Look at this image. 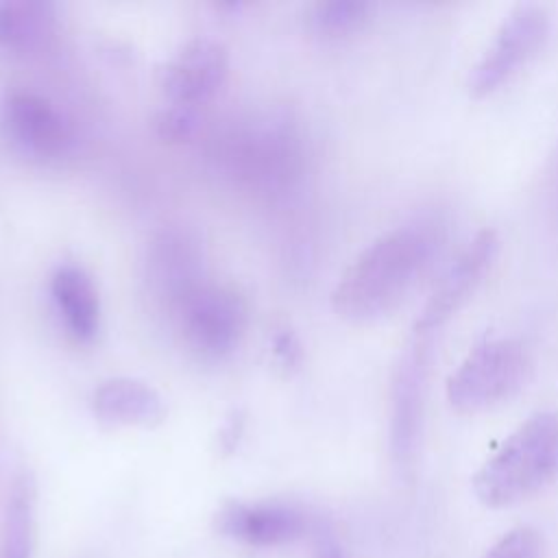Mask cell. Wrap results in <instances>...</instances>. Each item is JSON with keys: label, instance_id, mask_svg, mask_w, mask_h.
<instances>
[{"label": "cell", "instance_id": "obj_6", "mask_svg": "<svg viewBox=\"0 0 558 558\" xmlns=\"http://www.w3.org/2000/svg\"><path fill=\"white\" fill-rule=\"evenodd\" d=\"M185 340L205 357L229 355L246 327L244 296L231 286L201 283L179 305Z\"/></svg>", "mask_w": 558, "mask_h": 558}, {"label": "cell", "instance_id": "obj_10", "mask_svg": "<svg viewBox=\"0 0 558 558\" xmlns=\"http://www.w3.org/2000/svg\"><path fill=\"white\" fill-rule=\"evenodd\" d=\"M218 530L251 547H279L301 538L307 517L286 501H229L216 517Z\"/></svg>", "mask_w": 558, "mask_h": 558}, {"label": "cell", "instance_id": "obj_15", "mask_svg": "<svg viewBox=\"0 0 558 558\" xmlns=\"http://www.w3.org/2000/svg\"><path fill=\"white\" fill-rule=\"evenodd\" d=\"M371 7L360 0H327L318 2L310 13V24L318 35L340 37L357 31L366 17Z\"/></svg>", "mask_w": 558, "mask_h": 558}, {"label": "cell", "instance_id": "obj_7", "mask_svg": "<svg viewBox=\"0 0 558 558\" xmlns=\"http://www.w3.org/2000/svg\"><path fill=\"white\" fill-rule=\"evenodd\" d=\"M429 336L414 333L395 366L390 386V449L399 466H412L421 440L429 371Z\"/></svg>", "mask_w": 558, "mask_h": 558}, {"label": "cell", "instance_id": "obj_19", "mask_svg": "<svg viewBox=\"0 0 558 558\" xmlns=\"http://www.w3.org/2000/svg\"><path fill=\"white\" fill-rule=\"evenodd\" d=\"M316 558H344L340 545L329 534H320L316 543Z\"/></svg>", "mask_w": 558, "mask_h": 558}, {"label": "cell", "instance_id": "obj_8", "mask_svg": "<svg viewBox=\"0 0 558 558\" xmlns=\"http://www.w3.org/2000/svg\"><path fill=\"white\" fill-rule=\"evenodd\" d=\"M229 72V52L222 41L196 35L183 41L159 70L161 92L170 105L196 107L209 100Z\"/></svg>", "mask_w": 558, "mask_h": 558}, {"label": "cell", "instance_id": "obj_3", "mask_svg": "<svg viewBox=\"0 0 558 558\" xmlns=\"http://www.w3.org/2000/svg\"><path fill=\"white\" fill-rule=\"evenodd\" d=\"M530 375V355L514 338H484L449 375L447 399L464 414L488 410L517 395Z\"/></svg>", "mask_w": 558, "mask_h": 558}, {"label": "cell", "instance_id": "obj_14", "mask_svg": "<svg viewBox=\"0 0 558 558\" xmlns=\"http://www.w3.org/2000/svg\"><path fill=\"white\" fill-rule=\"evenodd\" d=\"M57 15L50 2L0 0V48L24 52L39 46L54 28Z\"/></svg>", "mask_w": 558, "mask_h": 558}, {"label": "cell", "instance_id": "obj_17", "mask_svg": "<svg viewBox=\"0 0 558 558\" xmlns=\"http://www.w3.org/2000/svg\"><path fill=\"white\" fill-rule=\"evenodd\" d=\"M157 133L166 140H183L190 135L192 126H194V113L192 107H183V105H172L170 109L161 111L155 120Z\"/></svg>", "mask_w": 558, "mask_h": 558}, {"label": "cell", "instance_id": "obj_18", "mask_svg": "<svg viewBox=\"0 0 558 558\" xmlns=\"http://www.w3.org/2000/svg\"><path fill=\"white\" fill-rule=\"evenodd\" d=\"M275 347H277V355H279L286 364L296 362V357H299V344H296V340H294L290 333L279 336V340L275 342Z\"/></svg>", "mask_w": 558, "mask_h": 558}, {"label": "cell", "instance_id": "obj_4", "mask_svg": "<svg viewBox=\"0 0 558 558\" xmlns=\"http://www.w3.org/2000/svg\"><path fill=\"white\" fill-rule=\"evenodd\" d=\"M549 37V15L543 7L521 4L497 28L488 48L473 65L469 92L475 98L497 92L525 68Z\"/></svg>", "mask_w": 558, "mask_h": 558}, {"label": "cell", "instance_id": "obj_1", "mask_svg": "<svg viewBox=\"0 0 558 558\" xmlns=\"http://www.w3.org/2000/svg\"><path fill=\"white\" fill-rule=\"evenodd\" d=\"M440 242V225L427 220L381 233L340 275L331 292L333 312L351 323L390 314L427 272Z\"/></svg>", "mask_w": 558, "mask_h": 558}, {"label": "cell", "instance_id": "obj_9", "mask_svg": "<svg viewBox=\"0 0 558 558\" xmlns=\"http://www.w3.org/2000/svg\"><path fill=\"white\" fill-rule=\"evenodd\" d=\"M497 248L499 240L495 231L484 229L460 251L421 310V316L414 323V333L432 336L447 323V318L453 316V312L471 296V292L490 268Z\"/></svg>", "mask_w": 558, "mask_h": 558}, {"label": "cell", "instance_id": "obj_2", "mask_svg": "<svg viewBox=\"0 0 558 558\" xmlns=\"http://www.w3.org/2000/svg\"><path fill=\"white\" fill-rule=\"evenodd\" d=\"M558 477V412L527 416L477 469L473 490L488 508L512 506Z\"/></svg>", "mask_w": 558, "mask_h": 558}, {"label": "cell", "instance_id": "obj_11", "mask_svg": "<svg viewBox=\"0 0 558 558\" xmlns=\"http://www.w3.org/2000/svg\"><path fill=\"white\" fill-rule=\"evenodd\" d=\"M94 416L111 427H153L163 421L166 403L157 388L137 377H109L89 397Z\"/></svg>", "mask_w": 558, "mask_h": 558}, {"label": "cell", "instance_id": "obj_5", "mask_svg": "<svg viewBox=\"0 0 558 558\" xmlns=\"http://www.w3.org/2000/svg\"><path fill=\"white\" fill-rule=\"evenodd\" d=\"M0 126L4 137L26 157L59 161L74 146V131L61 109L46 96L13 87L0 100Z\"/></svg>", "mask_w": 558, "mask_h": 558}, {"label": "cell", "instance_id": "obj_13", "mask_svg": "<svg viewBox=\"0 0 558 558\" xmlns=\"http://www.w3.org/2000/svg\"><path fill=\"white\" fill-rule=\"evenodd\" d=\"M35 482L31 473L22 471L13 477L0 527V558H33L35 549Z\"/></svg>", "mask_w": 558, "mask_h": 558}, {"label": "cell", "instance_id": "obj_16", "mask_svg": "<svg viewBox=\"0 0 558 558\" xmlns=\"http://www.w3.org/2000/svg\"><path fill=\"white\" fill-rule=\"evenodd\" d=\"M484 558H543L541 536L532 527H517L501 536Z\"/></svg>", "mask_w": 558, "mask_h": 558}, {"label": "cell", "instance_id": "obj_12", "mask_svg": "<svg viewBox=\"0 0 558 558\" xmlns=\"http://www.w3.org/2000/svg\"><path fill=\"white\" fill-rule=\"evenodd\" d=\"M48 288L68 333L89 342L100 329V296L92 275L81 264L61 262L50 272Z\"/></svg>", "mask_w": 558, "mask_h": 558}]
</instances>
